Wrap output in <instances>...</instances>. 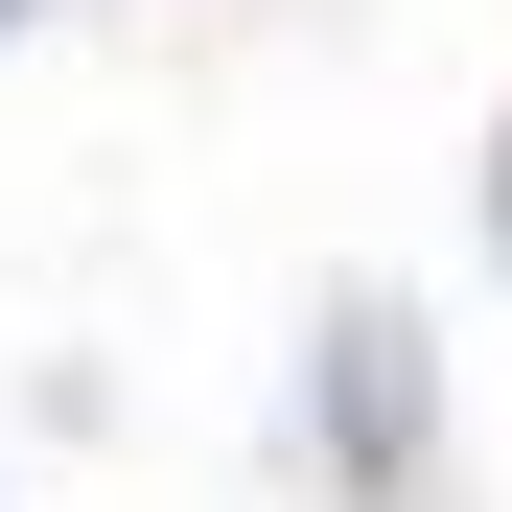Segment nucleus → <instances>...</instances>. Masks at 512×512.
Listing matches in <instances>:
<instances>
[{
  "label": "nucleus",
  "mask_w": 512,
  "mask_h": 512,
  "mask_svg": "<svg viewBox=\"0 0 512 512\" xmlns=\"http://www.w3.org/2000/svg\"><path fill=\"white\" fill-rule=\"evenodd\" d=\"M0 24H24V0H0Z\"/></svg>",
  "instance_id": "obj_1"
}]
</instances>
